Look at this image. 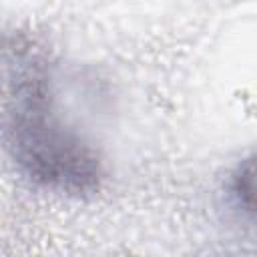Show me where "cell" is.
<instances>
[{
	"label": "cell",
	"mask_w": 257,
	"mask_h": 257,
	"mask_svg": "<svg viewBox=\"0 0 257 257\" xmlns=\"http://www.w3.org/2000/svg\"><path fill=\"white\" fill-rule=\"evenodd\" d=\"M231 195L237 203V207L245 211H253V171H251V161H245L243 167L237 169L233 175V185H231Z\"/></svg>",
	"instance_id": "7a4b0ae2"
},
{
	"label": "cell",
	"mask_w": 257,
	"mask_h": 257,
	"mask_svg": "<svg viewBox=\"0 0 257 257\" xmlns=\"http://www.w3.org/2000/svg\"><path fill=\"white\" fill-rule=\"evenodd\" d=\"M0 139L16 167L46 189L84 195L100 185L102 165L96 151L60 120L50 78L28 54L16 58L6 78Z\"/></svg>",
	"instance_id": "6da1fadb"
}]
</instances>
